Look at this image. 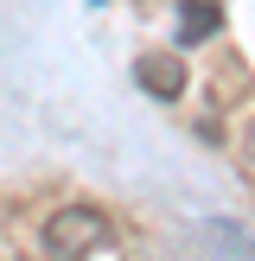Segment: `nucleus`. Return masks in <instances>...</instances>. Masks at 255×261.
I'll list each match as a JSON object with an SVG mask.
<instances>
[{"label":"nucleus","mask_w":255,"mask_h":261,"mask_svg":"<svg viewBox=\"0 0 255 261\" xmlns=\"http://www.w3.org/2000/svg\"><path fill=\"white\" fill-rule=\"evenodd\" d=\"M38 242H45L51 261H83L89 249H102V242H109V217H102L96 204H64V211L38 229Z\"/></svg>","instance_id":"obj_1"},{"label":"nucleus","mask_w":255,"mask_h":261,"mask_svg":"<svg viewBox=\"0 0 255 261\" xmlns=\"http://www.w3.org/2000/svg\"><path fill=\"white\" fill-rule=\"evenodd\" d=\"M140 89H147L153 102H178V89H185V64L166 58V51H153V58H140Z\"/></svg>","instance_id":"obj_2"},{"label":"nucleus","mask_w":255,"mask_h":261,"mask_svg":"<svg viewBox=\"0 0 255 261\" xmlns=\"http://www.w3.org/2000/svg\"><path fill=\"white\" fill-rule=\"evenodd\" d=\"M217 32H223V7L217 0H185L178 7V45H204Z\"/></svg>","instance_id":"obj_3"}]
</instances>
